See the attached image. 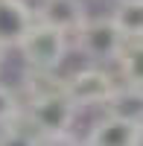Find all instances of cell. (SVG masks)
<instances>
[{
    "label": "cell",
    "instance_id": "obj_1",
    "mask_svg": "<svg viewBox=\"0 0 143 146\" xmlns=\"http://www.w3.org/2000/svg\"><path fill=\"white\" fill-rule=\"evenodd\" d=\"M21 114L26 117V126L38 135V140H50V137L70 135L76 108L62 94V85H47L29 96L26 105H21Z\"/></svg>",
    "mask_w": 143,
    "mask_h": 146
},
{
    "label": "cell",
    "instance_id": "obj_2",
    "mask_svg": "<svg viewBox=\"0 0 143 146\" xmlns=\"http://www.w3.org/2000/svg\"><path fill=\"white\" fill-rule=\"evenodd\" d=\"M21 50V58L32 73H56L62 67L64 56H67V35L56 32L44 23H32L29 32L21 38L18 44Z\"/></svg>",
    "mask_w": 143,
    "mask_h": 146
},
{
    "label": "cell",
    "instance_id": "obj_3",
    "mask_svg": "<svg viewBox=\"0 0 143 146\" xmlns=\"http://www.w3.org/2000/svg\"><path fill=\"white\" fill-rule=\"evenodd\" d=\"M114 88H117L114 76L102 67H82L73 76L62 79V94L76 111L79 108H102Z\"/></svg>",
    "mask_w": 143,
    "mask_h": 146
},
{
    "label": "cell",
    "instance_id": "obj_4",
    "mask_svg": "<svg viewBox=\"0 0 143 146\" xmlns=\"http://www.w3.org/2000/svg\"><path fill=\"white\" fill-rule=\"evenodd\" d=\"M123 38L108 18H88L76 32V47L93 62H114L123 50Z\"/></svg>",
    "mask_w": 143,
    "mask_h": 146
},
{
    "label": "cell",
    "instance_id": "obj_5",
    "mask_svg": "<svg viewBox=\"0 0 143 146\" xmlns=\"http://www.w3.org/2000/svg\"><path fill=\"white\" fill-rule=\"evenodd\" d=\"M35 23H44L62 35H76L79 27L88 21L82 0H41V6L32 12Z\"/></svg>",
    "mask_w": 143,
    "mask_h": 146
},
{
    "label": "cell",
    "instance_id": "obj_6",
    "mask_svg": "<svg viewBox=\"0 0 143 146\" xmlns=\"http://www.w3.org/2000/svg\"><path fill=\"white\" fill-rule=\"evenodd\" d=\"M32 23V9L23 0H0V50L18 47Z\"/></svg>",
    "mask_w": 143,
    "mask_h": 146
},
{
    "label": "cell",
    "instance_id": "obj_7",
    "mask_svg": "<svg viewBox=\"0 0 143 146\" xmlns=\"http://www.w3.org/2000/svg\"><path fill=\"white\" fill-rule=\"evenodd\" d=\"M85 146H140V126L102 114V120L93 123Z\"/></svg>",
    "mask_w": 143,
    "mask_h": 146
},
{
    "label": "cell",
    "instance_id": "obj_8",
    "mask_svg": "<svg viewBox=\"0 0 143 146\" xmlns=\"http://www.w3.org/2000/svg\"><path fill=\"white\" fill-rule=\"evenodd\" d=\"M105 117H114V120H123V123H134L140 126V117H143V91L137 85H117L111 91V96L105 100L102 105Z\"/></svg>",
    "mask_w": 143,
    "mask_h": 146
},
{
    "label": "cell",
    "instance_id": "obj_9",
    "mask_svg": "<svg viewBox=\"0 0 143 146\" xmlns=\"http://www.w3.org/2000/svg\"><path fill=\"white\" fill-rule=\"evenodd\" d=\"M114 29L123 41H140L143 35V0H117L114 12L108 15Z\"/></svg>",
    "mask_w": 143,
    "mask_h": 146
},
{
    "label": "cell",
    "instance_id": "obj_10",
    "mask_svg": "<svg viewBox=\"0 0 143 146\" xmlns=\"http://www.w3.org/2000/svg\"><path fill=\"white\" fill-rule=\"evenodd\" d=\"M114 62L120 64L123 85H137L140 88V41H126Z\"/></svg>",
    "mask_w": 143,
    "mask_h": 146
},
{
    "label": "cell",
    "instance_id": "obj_11",
    "mask_svg": "<svg viewBox=\"0 0 143 146\" xmlns=\"http://www.w3.org/2000/svg\"><path fill=\"white\" fill-rule=\"evenodd\" d=\"M0 146H41V140L29 126L9 123V126L0 129Z\"/></svg>",
    "mask_w": 143,
    "mask_h": 146
},
{
    "label": "cell",
    "instance_id": "obj_12",
    "mask_svg": "<svg viewBox=\"0 0 143 146\" xmlns=\"http://www.w3.org/2000/svg\"><path fill=\"white\" fill-rule=\"evenodd\" d=\"M18 120H21V100L15 96V91L0 85V129L9 123H18Z\"/></svg>",
    "mask_w": 143,
    "mask_h": 146
},
{
    "label": "cell",
    "instance_id": "obj_13",
    "mask_svg": "<svg viewBox=\"0 0 143 146\" xmlns=\"http://www.w3.org/2000/svg\"><path fill=\"white\" fill-rule=\"evenodd\" d=\"M41 146H85V140H76L73 135H62V137H50V140H41Z\"/></svg>",
    "mask_w": 143,
    "mask_h": 146
},
{
    "label": "cell",
    "instance_id": "obj_14",
    "mask_svg": "<svg viewBox=\"0 0 143 146\" xmlns=\"http://www.w3.org/2000/svg\"><path fill=\"white\" fill-rule=\"evenodd\" d=\"M3 62H6V50H0V67H3Z\"/></svg>",
    "mask_w": 143,
    "mask_h": 146
}]
</instances>
